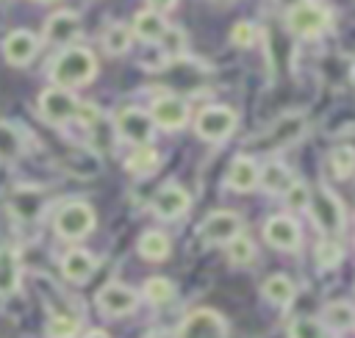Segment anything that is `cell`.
Here are the masks:
<instances>
[{
    "mask_svg": "<svg viewBox=\"0 0 355 338\" xmlns=\"http://www.w3.org/2000/svg\"><path fill=\"white\" fill-rule=\"evenodd\" d=\"M94 75H97V58L89 47L69 44L50 64V80L58 89H69V91L80 89V86L92 83Z\"/></svg>",
    "mask_w": 355,
    "mask_h": 338,
    "instance_id": "6da1fadb",
    "label": "cell"
},
{
    "mask_svg": "<svg viewBox=\"0 0 355 338\" xmlns=\"http://www.w3.org/2000/svg\"><path fill=\"white\" fill-rule=\"evenodd\" d=\"M333 25V11L322 0H297L286 11V28L294 36L302 39H316Z\"/></svg>",
    "mask_w": 355,
    "mask_h": 338,
    "instance_id": "7a4b0ae2",
    "label": "cell"
},
{
    "mask_svg": "<svg viewBox=\"0 0 355 338\" xmlns=\"http://www.w3.org/2000/svg\"><path fill=\"white\" fill-rule=\"evenodd\" d=\"M97 224V216H94V208L83 199H69L64 202L55 216H53V230L58 238L64 241H80L86 238Z\"/></svg>",
    "mask_w": 355,
    "mask_h": 338,
    "instance_id": "3957f363",
    "label": "cell"
},
{
    "mask_svg": "<svg viewBox=\"0 0 355 338\" xmlns=\"http://www.w3.org/2000/svg\"><path fill=\"white\" fill-rule=\"evenodd\" d=\"M308 213L311 219L316 222V227L322 233H327L330 238L344 233V224H347V213H344V205L338 199V194L327 186H316L311 191V199H308Z\"/></svg>",
    "mask_w": 355,
    "mask_h": 338,
    "instance_id": "277c9868",
    "label": "cell"
},
{
    "mask_svg": "<svg viewBox=\"0 0 355 338\" xmlns=\"http://www.w3.org/2000/svg\"><path fill=\"white\" fill-rule=\"evenodd\" d=\"M236 125H239L236 111H233L230 105L214 103V105H205V108L197 114V119H194V133H197L202 141L219 144V141H225V139L233 136Z\"/></svg>",
    "mask_w": 355,
    "mask_h": 338,
    "instance_id": "5b68a950",
    "label": "cell"
},
{
    "mask_svg": "<svg viewBox=\"0 0 355 338\" xmlns=\"http://www.w3.org/2000/svg\"><path fill=\"white\" fill-rule=\"evenodd\" d=\"M114 127H116V136L133 147H144L153 141L155 136V125L150 119V114L139 105H125L116 111L114 116Z\"/></svg>",
    "mask_w": 355,
    "mask_h": 338,
    "instance_id": "8992f818",
    "label": "cell"
},
{
    "mask_svg": "<svg viewBox=\"0 0 355 338\" xmlns=\"http://www.w3.org/2000/svg\"><path fill=\"white\" fill-rule=\"evenodd\" d=\"M305 130H308V119H305V114H297V111H294V114H286V116L275 119L272 127L261 136V141H252L250 147L275 152V150H283V147L300 141V139L305 136Z\"/></svg>",
    "mask_w": 355,
    "mask_h": 338,
    "instance_id": "52a82bcc",
    "label": "cell"
},
{
    "mask_svg": "<svg viewBox=\"0 0 355 338\" xmlns=\"http://www.w3.org/2000/svg\"><path fill=\"white\" fill-rule=\"evenodd\" d=\"M241 230H244V222L236 211H214L200 222L197 238L208 247H222V244L227 247L236 235H241Z\"/></svg>",
    "mask_w": 355,
    "mask_h": 338,
    "instance_id": "ba28073f",
    "label": "cell"
},
{
    "mask_svg": "<svg viewBox=\"0 0 355 338\" xmlns=\"http://www.w3.org/2000/svg\"><path fill=\"white\" fill-rule=\"evenodd\" d=\"M80 100L75 97V91L69 89H58V86H47L39 94V114L47 125H67L78 116Z\"/></svg>",
    "mask_w": 355,
    "mask_h": 338,
    "instance_id": "9c48e42d",
    "label": "cell"
},
{
    "mask_svg": "<svg viewBox=\"0 0 355 338\" xmlns=\"http://www.w3.org/2000/svg\"><path fill=\"white\" fill-rule=\"evenodd\" d=\"M80 14L72 11V8H61V11H53L47 19H44V28H42V39L53 47H69L78 36H80Z\"/></svg>",
    "mask_w": 355,
    "mask_h": 338,
    "instance_id": "30bf717a",
    "label": "cell"
},
{
    "mask_svg": "<svg viewBox=\"0 0 355 338\" xmlns=\"http://www.w3.org/2000/svg\"><path fill=\"white\" fill-rule=\"evenodd\" d=\"M150 119L161 130H180L189 125V103L178 94H161L150 103Z\"/></svg>",
    "mask_w": 355,
    "mask_h": 338,
    "instance_id": "8fae6325",
    "label": "cell"
},
{
    "mask_svg": "<svg viewBox=\"0 0 355 338\" xmlns=\"http://www.w3.org/2000/svg\"><path fill=\"white\" fill-rule=\"evenodd\" d=\"M150 208H153V213H155L158 219L175 222V219H180V216L189 213L191 197H189V191H186L180 183H164V186L153 194Z\"/></svg>",
    "mask_w": 355,
    "mask_h": 338,
    "instance_id": "7c38bea8",
    "label": "cell"
},
{
    "mask_svg": "<svg viewBox=\"0 0 355 338\" xmlns=\"http://www.w3.org/2000/svg\"><path fill=\"white\" fill-rule=\"evenodd\" d=\"M94 302L105 316L119 319V316H128V313H133L139 308V294L125 283H105L97 291Z\"/></svg>",
    "mask_w": 355,
    "mask_h": 338,
    "instance_id": "4fadbf2b",
    "label": "cell"
},
{
    "mask_svg": "<svg viewBox=\"0 0 355 338\" xmlns=\"http://www.w3.org/2000/svg\"><path fill=\"white\" fill-rule=\"evenodd\" d=\"M178 338H227V321L216 310L200 308L183 319Z\"/></svg>",
    "mask_w": 355,
    "mask_h": 338,
    "instance_id": "5bb4252c",
    "label": "cell"
},
{
    "mask_svg": "<svg viewBox=\"0 0 355 338\" xmlns=\"http://www.w3.org/2000/svg\"><path fill=\"white\" fill-rule=\"evenodd\" d=\"M263 238H266L269 247H275L280 252H297L300 244H302V230H300V224L291 216L277 213V216H269L266 219Z\"/></svg>",
    "mask_w": 355,
    "mask_h": 338,
    "instance_id": "9a60e30c",
    "label": "cell"
},
{
    "mask_svg": "<svg viewBox=\"0 0 355 338\" xmlns=\"http://www.w3.org/2000/svg\"><path fill=\"white\" fill-rule=\"evenodd\" d=\"M0 50H3L6 64H11V66H28L36 58V53H39V36L33 30H28V28H17V30H11L3 39Z\"/></svg>",
    "mask_w": 355,
    "mask_h": 338,
    "instance_id": "2e32d148",
    "label": "cell"
},
{
    "mask_svg": "<svg viewBox=\"0 0 355 338\" xmlns=\"http://www.w3.org/2000/svg\"><path fill=\"white\" fill-rule=\"evenodd\" d=\"M258 175H261V166L252 155H236L227 166V175H225V186L230 191H239V194H247L252 188H258Z\"/></svg>",
    "mask_w": 355,
    "mask_h": 338,
    "instance_id": "e0dca14e",
    "label": "cell"
},
{
    "mask_svg": "<svg viewBox=\"0 0 355 338\" xmlns=\"http://www.w3.org/2000/svg\"><path fill=\"white\" fill-rule=\"evenodd\" d=\"M97 269V258L89 252V249H80V247H72L64 258H61V274L69 280V283H86L92 280Z\"/></svg>",
    "mask_w": 355,
    "mask_h": 338,
    "instance_id": "ac0fdd59",
    "label": "cell"
},
{
    "mask_svg": "<svg viewBox=\"0 0 355 338\" xmlns=\"http://www.w3.org/2000/svg\"><path fill=\"white\" fill-rule=\"evenodd\" d=\"M22 283V260L19 252L8 244L0 247V296H11Z\"/></svg>",
    "mask_w": 355,
    "mask_h": 338,
    "instance_id": "d6986e66",
    "label": "cell"
},
{
    "mask_svg": "<svg viewBox=\"0 0 355 338\" xmlns=\"http://www.w3.org/2000/svg\"><path fill=\"white\" fill-rule=\"evenodd\" d=\"M169 30L164 14H155L150 8H141L136 17H133V25H130V33L147 44H158L164 39V33Z\"/></svg>",
    "mask_w": 355,
    "mask_h": 338,
    "instance_id": "ffe728a7",
    "label": "cell"
},
{
    "mask_svg": "<svg viewBox=\"0 0 355 338\" xmlns=\"http://www.w3.org/2000/svg\"><path fill=\"white\" fill-rule=\"evenodd\" d=\"M294 183V175L286 163L280 161H266L261 166V175H258V186L266 191V194H275V197H283Z\"/></svg>",
    "mask_w": 355,
    "mask_h": 338,
    "instance_id": "44dd1931",
    "label": "cell"
},
{
    "mask_svg": "<svg viewBox=\"0 0 355 338\" xmlns=\"http://www.w3.org/2000/svg\"><path fill=\"white\" fill-rule=\"evenodd\" d=\"M42 205H44V199H42V191L39 188H17L14 194H11V199H8V211L19 219V222H31V219H36L39 216V211H42Z\"/></svg>",
    "mask_w": 355,
    "mask_h": 338,
    "instance_id": "7402d4cb",
    "label": "cell"
},
{
    "mask_svg": "<svg viewBox=\"0 0 355 338\" xmlns=\"http://www.w3.org/2000/svg\"><path fill=\"white\" fill-rule=\"evenodd\" d=\"M136 249H139V255H141L144 260L161 263V260H166V258H169L172 244H169V235H166V233H161V230H147V233H141V235H139Z\"/></svg>",
    "mask_w": 355,
    "mask_h": 338,
    "instance_id": "603a6c76",
    "label": "cell"
},
{
    "mask_svg": "<svg viewBox=\"0 0 355 338\" xmlns=\"http://www.w3.org/2000/svg\"><path fill=\"white\" fill-rule=\"evenodd\" d=\"M158 166H161V155H158V150L150 147V144L136 147V150L125 158V169H128L130 175H136V177H147V175H153Z\"/></svg>",
    "mask_w": 355,
    "mask_h": 338,
    "instance_id": "cb8c5ba5",
    "label": "cell"
},
{
    "mask_svg": "<svg viewBox=\"0 0 355 338\" xmlns=\"http://www.w3.org/2000/svg\"><path fill=\"white\" fill-rule=\"evenodd\" d=\"M261 294L263 299H269L272 305H288L294 296H297V285L291 277L286 274H272L261 283Z\"/></svg>",
    "mask_w": 355,
    "mask_h": 338,
    "instance_id": "d4e9b609",
    "label": "cell"
},
{
    "mask_svg": "<svg viewBox=\"0 0 355 338\" xmlns=\"http://www.w3.org/2000/svg\"><path fill=\"white\" fill-rule=\"evenodd\" d=\"M322 324H324V330H338V332L349 330L355 324V308L349 302H344V299L327 302L324 310H322Z\"/></svg>",
    "mask_w": 355,
    "mask_h": 338,
    "instance_id": "484cf974",
    "label": "cell"
},
{
    "mask_svg": "<svg viewBox=\"0 0 355 338\" xmlns=\"http://www.w3.org/2000/svg\"><path fill=\"white\" fill-rule=\"evenodd\" d=\"M133 44V33H130V25L125 22H111L105 30H103V50L108 55H125Z\"/></svg>",
    "mask_w": 355,
    "mask_h": 338,
    "instance_id": "4316f807",
    "label": "cell"
},
{
    "mask_svg": "<svg viewBox=\"0 0 355 338\" xmlns=\"http://www.w3.org/2000/svg\"><path fill=\"white\" fill-rule=\"evenodd\" d=\"M25 150V139L19 127L0 119V163H14Z\"/></svg>",
    "mask_w": 355,
    "mask_h": 338,
    "instance_id": "83f0119b",
    "label": "cell"
},
{
    "mask_svg": "<svg viewBox=\"0 0 355 338\" xmlns=\"http://www.w3.org/2000/svg\"><path fill=\"white\" fill-rule=\"evenodd\" d=\"M141 291H144V299L150 305H166V302L175 299V285L166 277H150Z\"/></svg>",
    "mask_w": 355,
    "mask_h": 338,
    "instance_id": "f1b7e54d",
    "label": "cell"
},
{
    "mask_svg": "<svg viewBox=\"0 0 355 338\" xmlns=\"http://www.w3.org/2000/svg\"><path fill=\"white\" fill-rule=\"evenodd\" d=\"M330 169H333V175H336L338 180L352 177V175H355V152H352L349 147H344V144L333 147V150H330Z\"/></svg>",
    "mask_w": 355,
    "mask_h": 338,
    "instance_id": "f546056e",
    "label": "cell"
},
{
    "mask_svg": "<svg viewBox=\"0 0 355 338\" xmlns=\"http://www.w3.org/2000/svg\"><path fill=\"white\" fill-rule=\"evenodd\" d=\"M227 258H230L233 266H247V263L255 260V244L241 233V235H236V238L227 244Z\"/></svg>",
    "mask_w": 355,
    "mask_h": 338,
    "instance_id": "4dcf8cb0",
    "label": "cell"
},
{
    "mask_svg": "<svg viewBox=\"0 0 355 338\" xmlns=\"http://www.w3.org/2000/svg\"><path fill=\"white\" fill-rule=\"evenodd\" d=\"M288 338H327V330L319 319H311V316H300L291 321L288 327Z\"/></svg>",
    "mask_w": 355,
    "mask_h": 338,
    "instance_id": "1f68e13d",
    "label": "cell"
},
{
    "mask_svg": "<svg viewBox=\"0 0 355 338\" xmlns=\"http://www.w3.org/2000/svg\"><path fill=\"white\" fill-rule=\"evenodd\" d=\"M78 327H80V321L75 316H67V313H55L47 319V335L50 338H75Z\"/></svg>",
    "mask_w": 355,
    "mask_h": 338,
    "instance_id": "d6a6232c",
    "label": "cell"
},
{
    "mask_svg": "<svg viewBox=\"0 0 355 338\" xmlns=\"http://www.w3.org/2000/svg\"><path fill=\"white\" fill-rule=\"evenodd\" d=\"M341 260H344V249H341L338 241L324 238V241L316 244V263H319L322 269H336Z\"/></svg>",
    "mask_w": 355,
    "mask_h": 338,
    "instance_id": "836d02e7",
    "label": "cell"
},
{
    "mask_svg": "<svg viewBox=\"0 0 355 338\" xmlns=\"http://www.w3.org/2000/svg\"><path fill=\"white\" fill-rule=\"evenodd\" d=\"M283 197H286V208H291V211H308L311 188H308L305 183L294 180V183H291V188H288V191H286Z\"/></svg>",
    "mask_w": 355,
    "mask_h": 338,
    "instance_id": "e575fe53",
    "label": "cell"
},
{
    "mask_svg": "<svg viewBox=\"0 0 355 338\" xmlns=\"http://www.w3.org/2000/svg\"><path fill=\"white\" fill-rule=\"evenodd\" d=\"M230 39H233V44H236V47H252V44H255V39H258V28H255L252 22L241 19V22H236V25H233Z\"/></svg>",
    "mask_w": 355,
    "mask_h": 338,
    "instance_id": "d590c367",
    "label": "cell"
},
{
    "mask_svg": "<svg viewBox=\"0 0 355 338\" xmlns=\"http://www.w3.org/2000/svg\"><path fill=\"white\" fill-rule=\"evenodd\" d=\"M158 44L164 47V53H166V55H180V53H183V44H186L183 30H180V28H169Z\"/></svg>",
    "mask_w": 355,
    "mask_h": 338,
    "instance_id": "8d00e7d4",
    "label": "cell"
},
{
    "mask_svg": "<svg viewBox=\"0 0 355 338\" xmlns=\"http://www.w3.org/2000/svg\"><path fill=\"white\" fill-rule=\"evenodd\" d=\"M178 6V0H147V8L155 11V14H166Z\"/></svg>",
    "mask_w": 355,
    "mask_h": 338,
    "instance_id": "74e56055",
    "label": "cell"
},
{
    "mask_svg": "<svg viewBox=\"0 0 355 338\" xmlns=\"http://www.w3.org/2000/svg\"><path fill=\"white\" fill-rule=\"evenodd\" d=\"M83 338H108V332H103V330H89Z\"/></svg>",
    "mask_w": 355,
    "mask_h": 338,
    "instance_id": "f35d334b",
    "label": "cell"
},
{
    "mask_svg": "<svg viewBox=\"0 0 355 338\" xmlns=\"http://www.w3.org/2000/svg\"><path fill=\"white\" fill-rule=\"evenodd\" d=\"M147 338H172V335H166V332H150Z\"/></svg>",
    "mask_w": 355,
    "mask_h": 338,
    "instance_id": "ab89813d",
    "label": "cell"
},
{
    "mask_svg": "<svg viewBox=\"0 0 355 338\" xmlns=\"http://www.w3.org/2000/svg\"><path fill=\"white\" fill-rule=\"evenodd\" d=\"M277 3H280V6H286V8H288V6H294V3H297V0H277Z\"/></svg>",
    "mask_w": 355,
    "mask_h": 338,
    "instance_id": "60d3db41",
    "label": "cell"
},
{
    "mask_svg": "<svg viewBox=\"0 0 355 338\" xmlns=\"http://www.w3.org/2000/svg\"><path fill=\"white\" fill-rule=\"evenodd\" d=\"M36 3H55V0H36Z\"/></svg>",
    "mask_w": 355,
    "mask_h": 338,
    "instance_id": "b9f144b4",
    "label": "cell"
},
{
    "mask_svg": "<svg viewBox=\"0 0 355 338\" xmlns=\"http://www.w3.org/2000/svg\"><path fill=\"white\" fill-rule=\"evenodd\" d=\"M222 3H227V0H222Z\"/></svg>",
    "mask_w": 355,
    "mask_h": 338,
    "instance_id": "7bdbcfd3",
    "label": "cell"
}]
</instances>
